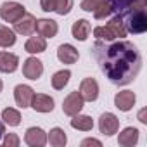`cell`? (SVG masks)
<instances>
[{
  "instance_id": "obj_13",
  "label": "cell",
  "mask_w": 147,
  "mask_h": 147,
  "mask_svg": "<svg viewBox=\"0 0 147 147\" xmlns=\"http://www.w3.org/2000/svg\"><path fill=\"white\" fill-rule=\"evenodd\" d=\"M33 95H35V92H33V88H31L30 85H18V87L14 88V100H16V104H18L19 107H23V109H24V107H30Z\"/></svg>"
},
{
  "instance_id": "obj_4",
  "label": "cell",
  "mask_w": 147,
  "mask_h": 147,
  "mask_svg": "<svg viewBox=\"0 0 147 147\" xmlns=\"http://www.w3.org/2000/svg\"><path fill=\"white\" fill-rule=\"evenodd\" d=\"M40 7L45 12H57L59 16H66L73 9V0H40Z\"/></svg>"
},
{
  "instance_id": "obj_1",
  "label": "cell",
  "mask_w": 147,
  "mask_h": 147,
  "mask_svg": "<svg viewBox=\"0 0 147 147\" xmlns=\"http://www.w3.org/2000/svg\"><path fill=\"white\" fill-rule=\"evenodd\" d=\"M92 54L99 62L100 71L113 85L125 87L140 73L142 55L131 42L121 38L113 42L97 40L92 47Z\"/></svg>"
},
{
  "instance_id": "obj_7",
  "label": "cell",
  "mask_w": 147,
  "mask_h": 147,
  "mask_svg": "<svg viewBox=\"0 0 147 147\" xmlns=\"http://www.w3.org/2000/svg\"><path fill=\"white\" fill-rule=\"evenodd\" d=\"M23 75L28 80H38L43 75V62L36 57H28L23 64Z\"/></svg>"
},
{
  "instance_id": "obj_17",
  "label": "cell",
  "mask_w": 147,
  "mask_h": 147,
  "mask_svg": "<svg viewBox=\"0 0 147 147\" xmlns=\"http://www.w3.org/2000/svg\"><path fill=\"white\" fill-rule=\"evenodd\" d=\"M19 66V57L11 52H0V73H14Z\"/></svg>"
},
{
  "instance_id": "obj_10",
  "label": "cell",
  "mask_w": 147,
  "mask_h": 147,
  "mask_svg": "<svg viewBox=\"0 0 147 147\" xmlns=\"http://www.w3.org/2000/svg\"><path fill=\"white\" fill-rule=\"evenodd\" d=\"M24 142L30 147H43L47 144V133L40 126H31L24 133Z\"/></svg>"
},
{
  "instance_id": "obj_19",
  "label": "cell",
  "mask_w": 147,
  "mask_h": 147,
  "mask_svg": "<svg viewBox=\"0 0 147 147\" xmlns=\"http://www.w3.org/2000/svg\"><path fill=\"white\" fill-rule=\"evenodd\" d=\"M138 130L137 128H133V126H126L121 133H119V137H118V144L121 145V147H133V145H137V142H138Z\"/></svg>"
},
{
  "instance_id": "obj_30",
  "label": "cell",
  "mask_w": 147,
  "mask_h": 147,
  "mask_svg": "<svg viewBox=\"0 0 147 147\" xmlns=\"http://www.w3.org/2000/svg\"><path fill=\"white\" fill-rule=\"evenodd\" d=\"M4 133H5V123L0 119V140H2V137H4Z\"/></svg>"
},
{
  "instance_id": "obj_2",
  "label": "cell",
  "mask_w": 147,
  "mask_h": 147,
  "mask_svg": "<svg viewBox=\"0 0 147 147\" xmlns=\"http://www.w3.org/2000/svg\"><path fill=\"white\" fill-rule=\"evenodd\" d=\"M123 19V24L126 28V33L140 35L147 31V16L145 9H128L123 14H118Z\"/></svg>"
},
{
  "instance_id": "obj_12",
  "label": "cell",
  "mask_w": 147,
  "mask_h": 147,
  "mask_svg": "<svg viewBox=\"0 0 147 147\" xmlns=\"http://www.w3.org/2000/svg\"><path fill=\"white\" fill-rule=\"evenodd\" d=\"M14 24V31L16 33H19V35H24V36H30L33 31H35V24H36V19H35V16L33 14H24L21 19H18L16 23H12Z\"/></svg>"
},
{
  "instance_id": "obj_23",
  "label": "cell",
  "mask_w": 147,
  "mask_h": 147,
  "mask_svg": "<svg viewBox=\"0 0 147 147\" xmlns=\"http://www.w3.org/2000/svg\"><path fill=\"white\" fill-rule=\"evenodd\" d=\"M16 43V31L0 24V47L2 49H9Z\"/></svg>"
},
{
  "instance_id": "obj_28",
  "label": "cell",
  "mask_w": 147,
  "mask_h": 147,
  "mask_svg": "<svg viewBox=\"0 0 147 147\" xmlns=\"http://www.w3.org/2000/svg\"><path fill=\"white\" fill-rule=\"evenodd\" d=\"M4 147H18L19 145V137L16 133H4Z\"/></svg>"
},
{
  "instance_id": "obj_18",
  "label": "cell",
  "mask_w": 147,
  "mask_h": 147,
  "mask_svg": "<svg viewBox=\"0 0 147 147\" xmlns=\"http://www.w3.org/2000/svg\"><path fill=\"white\" fill-rule=\"evenodd\" d=\"M90 31H92V26H90V23H88L87 19H78V21L73 23V26H71L73 38H76V40H80V42H85V40L88 38Z\"/></svg>"
},
{
  "instance_id": "obj_26",
  "label": "cell",
  "mask_w": 147,
  "mask_h": 147,
  "mask_svg": "<svg viewBox=\"0 0 147 147\" xmlns=\"http://www.w3.org/2000/svg\"><path fill=\"white\" fill-rule=\"evenodd\" d=\"M113 14V5L107 2V0H104V2L94 11V18L95 19H106V18H109Z\"/></svg>"
},
{
  "instance_id": "obj_5",
  "label": "cell",
  "mask_w": 147,
  "mask_h": 147,
  "mask_svg": "<svg viewBox=\"0 0 147 147\" xmlns=\"http://www.w3.org/2000/svg\"><path fill=\"white\" fill-rule=\"evenodd\" d=\"M83 104H85V100H83V97L80 95L78 90L76 92H71L64 99V102H62V113L67 114V116H76L83 109Z\"/></svg>"
},
{
  "instance_id": "obj_11",
  "label": "cell",
  "mask_w": 147,
  "mask_h": 147,
  "mask_svg": "<svg viewBox=\"0 0 147 147\" xmlns=\"http://www.w3.org/2000/svg\"><path fill=\"white\" fill-rule=\"evenodd\" d=\"M35 31L43 38H54L59 31V24L54 19H36Z\"/></svg>"
},
{
  "instance_id": "obj_3",
  "label": "cell",
  "mask_w": 147,
  "mask_h": 147,
  "mask_svg": "<svg viewBox=\"0 0 147 147\" xmlns=\"http://www.w3.org/2000/svg\"><path fill=\"white\" fill-rule=\"evenodd\" d=\"M24 14H26V9L19 2H12L11 0V2H4L0 5V18H2L5 23H16Z\"/></svg>"
},
{
  "instance_id": "obj_6",
  "label": "cell",
  "mask_w": 147,
  "mask_h": 147,
  "mask_svg": "<svg viewBox=\"0 0 147 147\" xmlns=\"http://www.w3.org/2000/svg\"><path fill=\"white\" fill-rule=\"evenodd\" d=\"M99 130L100 133H104L106 137H113L114 133H118L119 130V119L116 118V114L113 113H104L99 118Z\"/></svg>"
},
{
  "instance_id": "obj_25",
  "label": "cell",
  "mask_w": 147,
  "mask_h": 147,
  "mask_svg": "<svg viewBox=\"0 0 147 147\" xmlns=\"http://www.w3.org/2000/svg\"><path fill=\"white\" fill-rule=\"evenodd\" d=\"M2 121L9 126H18L21 123V114H19V111H16L12 107H5L2 111Z\"/></svg>"
},
{
  "instance_id": "obj_21",
  "label": "cell",
  "mask_w": 147,
  "mask_h": 147,
  "mask_svg": "<svg viewBox=\"0 0 147 147\" xmlns=\"http://www.w3.org/2000/svg\"><path fill=\"white\" fill-rule=\"evenodd\" d=\"M71 126L75 130H80V131H90L94 128V119L87 114H76V116H71Z\"/></svg>"
},
{
  "instance_id": "obj_20",
  "label": "cell",
  "mask_w": 147,
  "mask_h": 147,
  "mask_svg": "<svg viewBox=\"0 0 147 147\" xmlns=\"http://www.w3.org/2000/svg\"><path fill=\"white\" fill-rule=\"evenodd\" d=\"M24 50L28 52V54H42V52H45L47 50V42H45V38L43 36H30L28 38V42L24 43Z\"/></svg>"
},
{
  "instance_id": "obj_14",
  "label": "cell",
  "mask_w": 147,
  "mask_h": 147,
  "mask_svg": "<svg viewBox=\"0 0 147 147\" xmlns=\"http://www.w3.org/2000/svg\"><path fill=\"white\" fill-rule=\"evenodd\" d=\"M30 107H33L36 113H52L54 111V99L50 95H45V94H35Z\"/></svg>"
},
{
  "instance_id": "obj_9",
  "label": "cell",
  "mask_w": 147,
  "mask_h": 147,
  "mask_svg": "<svg viewBox=\"0 0 147 147\" xmlns=\"http://www.w3.org/2000/svg\"><path fill=\"white\" fill-rule=\"evenodd\" d=\"M135 100H137V95L131 90H123V92H118L114 95V106L123 113L131 111L135 106Z\"/></svg>"
},
{
  "instance_id": "obj_32",
  "label": "cell",
  "mask_w": 147,
  "mask_h": 147,
  "mask_svg": "<svg viewBox=\"0 0 147 147\" xmlns=\"http://www.w3.org/2000/svg\"><path fill=\"white\" fill-rule=\"evenodd\" d=\"M2 88H4V82L0 80V92H2Z\"/></svg>"
},
{
  "instance_id": "obj_8",
  "label": "cell",
  "mask_w": 147,
  "mask_h": 147,
  "mask_svg": "<svg viewBox=\"0 0 147 147\" xmlns=\"http://www.w3.org/2000/svg\"><path fill=\"white\" fill-rule=\"evenodd\" d=\"M80 95L87 102H95L99 99V83L95 78H85L80 83Z\"/></svg>"
},
{
  "instance_id": "obj_31",
  "label": "cell",
  "mask_w": 147,
  "mask_h": 147,
  "mask_svg": "<svg viewBox=\"0 0 147 147\" xmlns=\"http://www.w3.org/2000/svg\"><path fill=\"white\" fill-rule=\"evenodd\" d=\"M138 119H140L142 123H147V119H145V109H142V111L138 113Z\"/></svg>"
},
{
  "instance_id": "obj_24",
  "label": "cell",
  "mask_w": 147,
  "mask_h": 147,
  "mask_svg": "<svg viewBox=\"0 0 147 147\" xmlns=\"http://www.w3.org/2000/svg\"><path fill=\"white\" fill-rule=\"evenodd\" d=\"M69 78H71V71L69 69H61V71L54 73V76H52V87L55 90H62L69 83Z\"/></svg>"
},
{
  "instance_id": "obj_15",
  "label": "cell",
  "mask_w": 147,
  "mask_h": 147,
  "mask_svg": "<svg viewBox=\"0 0 147 147\" xmlns=\"http://www.w3.org/2000/svg\"><path fill=\"white\" fill-rule=\"evenodd\" d=\"M57 59L62 64H75L80 59V54H78V50L73 47L71 43H62L57 49Z\"/></svg>"
},
{
  "instance_id": "obj_16",
  "label": "cell",
  "mask_w": 147,
  "mask_h": 147,
  "mask_svg": "<svg viewBox=\"0 0 147 147\" xmlns=\"http://www.w3.org/2000/svg\"><path fill=\"white\" fill-rule=\"evenodd\" d=\"M113 5V12L123 14L128 9H145V0H107Z\"/></svg>"
},
{
  "instance_id": "obj_29",
  "label": "cell",
  "mask_w": 147,
  "mask_h": 147,
  "mask_svg": "<svg viewBox=\"0 0 147 147\" xmlns=\"http://www.w3.org/2000/svg\"><path fill=\"white\" fill-rule=\"evenodd\" d=\"M88 145H95V147H102V142L97 138H85L82 140V147H88Z\"/></svg>"
},
{
  "instance_id": "obj_27",
  "label": "cell",
  "mask_w": 147,
  "mask_h": 147,
  "mask_svg": "<svg viewBox=\"0 0 147 147\" xmlns=\"http://www.w3.org/2000/svg\"><path fill=\"white\" fill-rule=\"evenodd\" d=\"M102 2H104V0H83V2L80 4V7H82V11H85V12H94Z\"/></svg>"
},
{
  "instance_id": "obj_22",
  "label": "cell",
  "mask_w": 147,
  "mask_h": 147,
  "mask_svg": "<svg viewBox=\"0 0 147 147\" xmlns=\"http://www.w3.org/2000/svg\"><path fill=\"white\" fill-rule=\"evenodd\" d=\"M47 142H50V145L54 147H64L67 144V137H66V131L59 126L52 128L47 135Z\"/></svg>"
}]
</instances>
